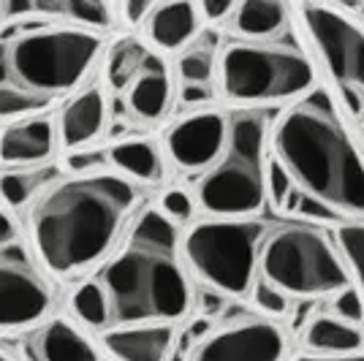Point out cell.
Returning <instances> with one entry per match:
<instances>
[{
	"instance_id": "1",
	"label": "cell",
	"mask_w": 364,
	"mask_h": 361,
	"mask_svg": "<svg viewBox=\"0 0 364 361\" xmlns=\"http://www.w3.org/2000/svg\"><path fill=\"white\" fill-rule=\"evenodd\" d=\"M136 182L117 171L71 174L49 185L31 204V247L49 274L71 277L114 253L131 212Z\"/></svg>"
},
{
	"instance_id": "2",
	"label": "cell",
	"mask_w": 364,
	"mask_h": 361,
	"mask_svg": "<svg viewBox=\"0 0 364 361\" xmlns=\"http://www.w3.org/2000/svg\"><path fill=\"white\" fill-rule=\"evenodd\" d=\"M95 280L109 299L112 329L139 323L174 326L193 304L180 228L158 207L139 212Z\"/></svg>"
},
{
	"instance_id": "3",
	"label": "cell",
	"mask_w": 364,
	"mask_h": 361,
	"mask_svg": "<svg viewBox=\"0 0 364 361\" xmlns=\"http://www.w3.org/2000/svg\"><path fill=\"white\" fill-rule=\"evenodd\" d=\"M101 55V36L46 16L0 28V120H28L79 92Z\"/></svg>"
},
{
	"instance_id": "4",
	"label": "cell",
	"mask_w": 364,
	"mask_h": 361,
	"mask_svg": "<svg viewBox=\"0 0 364 361\" xmlns=\"http://www.w3.org/2000/svg\"><path fill=\"white\" fill-rule=\"evenodd\" d=\"M272 150L304 196L337 215H364V158L326 90H313L280 114Z\"/></svg>"
},
{
	"instance_id": "5",
	"label": "cell",
	"mask_w": 364,
	"mask_h": 361,
	"mask_svg": "<svg viewBox=\"0 0 364 361\" xmlns=\"http://www.w3.org/2000/svg\"><path fill=\"white\" fill-rule=\"evenodd\" d=\"M267 122L258 112L228 117L220 161L198 180V207L220 220L253 217L267 198Z\"/></svg>"
},
{
	"instance_id": "6",
	"label": "cell",
	"mask_w": 364,
	"mask_h": 361,
	"mask_svg": "<svg viewBox=\"0 0 364 361\" xmlns=\"http://www.w3.org/2000/svg\"><path fill=\"white\" fill-rule=\"evenodd\" d=\"M218 68L226 98L242 106L302 101L316 90L313 63L289 38L231 41L220 52Z\"/></svg>"
},
{
	"instance_id": "7",
	"label": "cell",
	"mask_w": 364,
	"mask_h": 361,
	"mask_svg": "<svg viewBox=\"0 0 364 361\" xmlns=\"http://www.w3.org/2000/svg\"><path fill=\"white\" fill-rule=\"evenodd\" d=\"M264 242H267V226L256 217H245V220L210 217V220H198L185 231L182 256L188 269L210 291L226 299H242L253 293Z\"/></svg>"
},
{
	"instance_id": "8",
	"label": "cell",
	"mask_w": 364,
	"mask_h": 361,
	"mask_svg": "<svg viewBox=\"0 0 364 361\" xmlns=\"http://www.w3.org/2000/svg\"><path fill=\"white\" fill-rule=\"evenodd\" d=\"M258 277L294 299L337 296L350 286L346 261L332 239L310 223H291L267 237L258 261Z\"/></svg>"
},
{
	"instance_id": "9",
	"label": "cell",
	"mask_w": 364,
	"mask_h": 361,
	"mask_svg": "<svg viewBox=\"0 0 364 361\" xmlns=\"http://www.w3.org/2000/svg\"><path fill=\"white\" fill-rule=\"evenodd\" d=\"M302 19L326 71L343 90L348 112L364 120V25L321 3H304Z\"/></svg>"
},
{
	"instance_id": "10",
	"label": "cell",
	"mask_w": 364,
	"mask_h": 361,
	"mask_svg": "<svg viewBox=\"0 0 364 361\" xmlns=\"http://www.w3.org/2000/svg\"><path fill=\"white\" fill-rule=\"evenodd\" d=\"M52 301L55 291L49 271L41 266L22 234L0 242V331L46 320Z\"/></svg>"
},
{
	"instance_id": "11",
	"label": "cell",
	"mask_w": 364,
	"mask_h": 361,
	"mask_svg": "<svg viewBox=\"0 0 364 361\" xmlns=\"http://www.w3.org/2000/svg\"><path fill=\"white\" fill-rule=\"evenodd\" d=\"M289 340L269 318H242L213 329L191 347L188 361H283Z\"/></svg>"
},
{
	"instance_id": "12",
	"label": "cell",
	"mask_w": 364,
	"mask_h": 361,
	"mask_svg": "<svg viewBox=\"0 0 364 361\" xmlns=\"http://www.w3.org/2000/svg\"><path fill=\"white\" fill-rule=\"evenodd\" d=\"M228 117L215 109L191 112L166 131V152L177 168L207 174L226 150Z\"/></svg>"
},
{
	"instance_id": "13",
	"label": "cell",
	"mask_w": 364,
	"mask_h": 361,
	"mask_svg": "<svg viewBox=\"0 0 364 361\" xmlns=\"http://www.w3.org/2000/svg\"><path fill=\"white\" fill-rule=\"evenodd\" d=\"M22 361H101L85 331L68 318H46L19 337Z\"/></svg>"
},
{
	"instance_id": "14",
	"label": "cell",
	"mask_w": 364,
	"mask_h": 361,
	"mask_svg": "<svg viewBox=\"0 0 364 361\" xmlns=\"http://www.w3.org/2000/svg\"><path fill=\"white\" fill-rule=\"evenodd\" d=\"M58 147H60L58 120H52L46 114L9 122L0 131V163L9 168L46 166Z\"/></svg>"
},
{
	"instance_id": "15",
	"label": "cell",
	"mask_w": 364,
	"mask_h": 361,
	"mask_svg": "<svg viewBox=\"0 0 364 361\" xmlns=\"http://www.w3.org/2000/svg\"><path fill=\"white\" fill-rule=\"evenodd\" d=\"M107 128V92L98 82L85 85L74 92L58 114V136L60 147L68 152L85 150Z\"/></svg>"
},
{
	"instance_id": "16",
	"label": "cell",
	"mask_w": 364,
	"mask_h": 361,
	"mask_svg": "<svg viewBox=\"0 0 364 361\" xmlns=\"http://www.w3.org/2000/svg\"><path fill=\"white\" fill-rule=\"evenodd\" d=\"M177 331L171 323L117 326L101 334V343L117 361H168Z\"/></svg>"
},
{
	"instance_id": "17",
	"label": "cell",
	"mask_w": 364,
	"mask_h": 361,
	"mask_svg": "<svg viewBox=\"0 0 364 361\" xmlns=\"http://www.w3.org/2000/svg\"><path fill=\"white\" fill-rule=\"evenodd\" d=\"M174 85H171V71L161 55L152 52L141 71L134 76V82L125 90V106L128 112L141 122H158L171 106Z\"/></svg>"
},
{
	"instance_id": "18",
	"label": "cell",
	"mask_w": 364,
	"mask_h": 361,
	"mask_svg": "<svg viewBox=\"0 0 364 361\" xmlns=\"http://www.w3.org/2000/svg\"><path fill=\"white\" fill-rule=\"evenodd\" d=\"M201 11L196 3H164L147 19V38L161 52H180L193 46L201 31Z\"/></svg>"
},
{
	"instance_id": "19",
	"label": "cell",
	"mask_w": 364,
	"mask_h": 361,
	"mask_svg": "<svg viewBox=\"0 0 364 361\" xmlns=\"http://www.w3.org/2000/svg\"><path fill=\"white\" fill-rule=\"evenodd\" d=\"M231 28L240 41H274L289 28V6L280 0H245L234 9Z\"/></svg>"
},
{
	"instance_id": "20",
	"label": "cell",
	"mask_w": 364,
	"mask_h": 361,
	"mask_svg": "<svg viewBox=\"0 0 364 361\" xmlns=\"http://www.w3.org/2000/svg\"><path fill=\"white\" fill-rule=\"evenodd\" d=\"M109 150V166L131 182H158L164 177V155L152 139H122Z\"/></svg>"
},
{
	"instance_id": "21",
	"label": "cell",
	"mask_w": 364,
	"mask_h": 361,
	"mask_svg": "<svg viewBox=\"0 0 364 361\" xmlns=\"http://www.w3.org/2000/svg\"><path fill=\"white\" fill-rule=\"evenodd\" d=\"M304 347L318 356H353L362 353L364 334L359 326H350L334 316H316L304 326Z\"/></svg>"
},
{
	"instance_id": "22",
	"label": "cell",
	"mask_w": 364,
	"mask_h": 361,
	"mask_svg": "<svg viewBox=\"0 0 364 361\" xmlns=\"http://www.w3.org/2000/svg\"><path fill=\"white\" fill-rule=\"evenodd\" d=\"M36 14L98 33L109 31L117 22V6H109L104 0H36Z\"/></svg>"
},
{
	"instance_id": "23",
	"label": "cell",
	"mask_w": 364,
	"mask_h": 361,
	"mask_svg": "<svg viewBox=\"0 0 364 361\" xmlns=\"http://www.w3.org/2000/svg\"><path fill=\"white\" fill-rule=\"evenodd\" d=\"M58 180H60L58 163H46L38 168H6V171H0V198L11 210H22V207L33 204Z\"/></svg>"
},
{
	"instance_id": "24",
	"label": "cell",
	"mask_w": 364,
	"mask_h": 361,
	"mask_svg": "<svg viewBox=\"0 0 364 361\" xmlns=\"http://www.w3.org/2000/svg\"><path fill=\"white\" fill-rule=\"evenodd\" d=\"M150 55L152 49L141 38H136V36L117 38L107 49V58H104V82L114 92H125Z\"/></svg>"
},
{
	"instance_id": "25",
	"label": "cell",
	"mask_w": 364,
	"mask_h": 361,
	"mask_svg": "<svg viewBox=\"0 0 364 361\" xmlns=\"http://www.w3.org/2000/svg\"><path fill=\"white\" fill-rule=\"evenodd\" d=\"M71 310H74V316L79 318L85 326H90V329H95V331H107L109 326H112L109 299L95 277L87 280V283H82V286L74 291V296H71Z\"/></svg>"
},
{
	"instance_id": "26",
	"label": "cell",
	"mask_w": 364,
	"mask_h": 361,
	"mask_svg": "<svg viewBox=\"0 0 364 361\" xmlns=\"http://www.w3.org/2000/svg\"><path fill=\"white\" fill-rule=\"evenodd\" d=\"M207 41V38H204ZM198 44L188 46L185 52L180 55L177 60V79L180 85H213L215 76V46L213 41L210 44Z\"/></svg>"
},
{
	"instance_id": "27",
	"label": "cell",
	"mask_w": 364,
	"mask_h": 361,
	"mask_svg": "<svg viewBox=\"0 0 364 361\" xmlns=\"http://www.w3.org/2000/svg\"><path fill=\"white\" fill-rule=\"evenodd\" d=\"M337 247L346 258L348 269L356 277V286L364 293V223H350V226L337 228Z\"/></svg>"
},
{
	"instance_id": "28",
	"label": "cell",
	"mask_w": 364,
	"mask_h": 361,
	"mask_svg": "<svg viewBox=\"0 0 364 361\" xmlns=\"http://www.w3.org/2000/svg\"><path fill=\"white\" fill-rule=\"evenodd\" d=\"M253 304H256L261 313H267V316L272 318H283L291 313V299L283 293V291H277V288H272L267 280H261L258 277L256 286H253Z\"/></svg>"
},
{
	"instance_id": "29",
	"label": "cell",
	"mask_w": 364,
	"mask_h": 361,
	"mask_svg": "<svg viewBox=\"0 0 364 361\" xmlns=\"http://www.w3.org/2000/svg\"><path fill=\"white\" fill-rule=\"evenodd\" d=\"M158 210L166 215L171 223H191L193 220V215H196V204H193V196L188 193V190H182V188H171L164 193L161 198V207Z\"/></svg>"
},
{
	"instance_id": "30",
	"label": "cell",
	"mask_w": 364,
	"mask_h": 361,
	"mask_svg": "<svg viewBox=\"0 0 364 361\" xmlns=\"http://www.w3.org/2000/svg\"><path fill=\"white\" fill-rule=\"evenodd\" d=\"M65 168L71 174H95V171H112L109 166V150H79L68 152Z\"/></svg>"
},
{
	"instance_id": "31",
	"label": "cell",
	"mask_w": 364,
	"mask_h": 361,
	"mask_svg": "<svg viewBox=\"0 0 364 361\" xmlns=\"http://www.w3.org/2000/svg\"><path fill=\"white\" fill-rule=\"evenodd\" d=\"M332 316L340 318V320H346V323H350V326L364 323V304H362V296H359L356 288L348 286L346 291H340V293L334 296Z\"/></svg>"
},
{
	"instance_id": "32",
	"label": "cell",
	"mask_w": 364,
	"mask_h": 361,
	"mask_svg": "<svg viewBox=\"0 0 364 361\" xmlns=\"http://www.w3.org/2000/svg\"><path fill=\"white\" fill-rule=\"evenodd\" d=\"M296 190V185L291 182V177L286 174V168L277 163V161H269V171H267V196L272 198V204L283 212L289 196Z\"/></svg>"
},
{
	"instance_id": "33",
	"label": "cell",
	"mask_w": 364,
	"mask_h": 361,
	"mask_svg": "<svg viewBox=\"0 0 364 361\" xmlns=\"http://www.w3.org/2000/svg\"><path fill=\"white\" fill-rule=\"evenodd\" d=\"M294 215L302 217V220H316V223H332V220L340 217V215H337L334 210H329L326 204H321V201H316V198L304 196V193H302V198H299V204H296Z\"/></svg>"
},
{
	"instance_id": "34",
	"label": "cell",
	"mask_w": 364,
	"mask_h": 361,
	"mask_svg": "<svg viewBox=\"0 0 364 361\" xmlns=\"http://www.w3.org/2000/svg\"><path fill=\"white\" fill-rule=\"evenodd\" d=\"M213 85H180V95H177L180 109H196V106H207L213 104Z\"/></svg>"
},
{
	"instance_id": "35",
	"label": "cell",
	"mask_w": 364,
	"mask_h": 361,
	"mask_svg": "<svg viewBox=\"0 0 364 361\" xmlns=\"http://www.w3.org/2000/svg\"><path fill=\"white\" fill-rule=\"evenodd\" d=\"M152 3H144V0H125V3H117V16L128 25H147V19L152 14Z\"/></svg>"
},
{
	"instance_id": "36",
	"label": "cell",
	"mask_w": 364,
	"mask_h": 361,
	"mask_svg": "<svg viewBox=\"0 0 364 361\" xmlns=\"http://www.w3.org/2000/svg\"><path fill=\"white\" fill-rule=\"evenodd\" d=\"M234 3H228V0H204L201 6H198V11H201V19L204 22H210V25H218V22H223L228 16H234Z\"/></svg>"
},
{
	"instance_id": "37",
	"label": "cell",
	"mask_w": 364,
	"mask_h": 361,
	"mask_svg": "<svg viewBox=\"0 0 364 361\" xmlns=\"http://www.w3.org/2000/svg\"><path fill=\"white\" fill-rule=\"evenodd\" d=\"M223 301H226V296H220V293H215V291H204L201 293V313H204V318L210 316H218L220 310H223Z\"/></svg>"
},
{
	"instance_id": "38",
	"label": "cell",
	"mask_w": 364,
	"mask_h": 361,
	"mask_svg": "<svg viewBox=\"0 0 364 361\" xmlns=\"http://www.w3.org/2000/svg\"><path fill=\"white\" fill-rule=\"evenodd\" d=\"M294 361H364V353H353V356H299Z\"/></svg>"
},
{
	"instance_id": "39",
	"label": "cell",
	"mask_w": 364,
	"mask_h": 361,
	"mask_svg": "<svg viewBox=\"0 0 364 361\" xmlns=\"http://www.w3.org/2000/svg\"><path fill=\"white\" fill-rule=\"evenodd\" d=\"M0 361H22V359H16L14 353L9 350V347H3V345H0Z\"/></svg>"
},
{
	"instance_id": "40",
	"label": "cell",
	"mask_w": 364,
	"mask_h": 361,
	"mask_svg": "<svg viewBox=\"0 0 364 361\" xmlns=\"http://www.w3.org/2000/svg\"><path fill=\"white\" fill-rule=\"evenodd\" d=\"M6 25V11H3V3H0V28Z\"/></svg>"
}]
</instances>
